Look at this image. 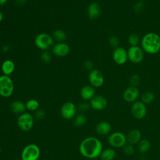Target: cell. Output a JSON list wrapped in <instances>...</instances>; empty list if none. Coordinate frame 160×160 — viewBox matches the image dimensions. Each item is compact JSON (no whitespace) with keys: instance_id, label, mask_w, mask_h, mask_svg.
I'll list each match as a JSON object with an SVG mask.
<instances>
[{"instance_id":"cell-11","label":"cell","mask_w":160,"mask_h":160,"mask_svg":"<svg viewBox=\"0 0 160 160\" xmlns=\"http://www.w3.org/2000/svg\"><path fill=\"white\" fill-rule=\"evenodd\" d=\"M88 79L90 85L95 88H100L104 82V77L102 72L97 69H93L90 71L88 76Z\"/></svg>"},{"instance_id":"cell-27","label":"cell","mask_w":160,"mask_h":160,"mask_svg":"<svg viewBox=\"0 0 160 160\" xmlns=\"http://www.w3.org/2000/svg\"><path fill=\"white\" fill-rule=\"evenodd\" d=\"M26 108L30 111H36L39 109V102L35 99H29L26 103Z\"/></svg>"},{"instance_id":"cell-3","label":"cell","mask_w":160,"mask_h":160,"mask_svg":"<svg viewBox=\"0 0 160 160\" xmlns=\"http://www.w3.org/2000/svg\"><path fill=\"white\" fill-rule=\"evenodd\" d=\"M14 85L12 79L9 76H0V96L9 98L14 92Z\"/></svg>"},{"instance_id":"cell-21","label":"cell","mask_w":160,"mask_h":160,"mask_svg":"<svg viewBox=\"0 0 160 160\" xmlns=\"http://www.w3.org/2000/svg\"><path fill=\"white\" fill-rule=\"evenodd\" d=\"M26 105L25 104L19 100H16L12 102L10 104V109L11 111L16 114H22L26 110Z\"/></svg>"},{"instance_id":"cell-42","label":"cell","mask_w":160,"mask_h":160,"mask_svg":"<svg viewBox=\"0 0 160 160\" xmlns=\"http://www.w3.org/2000/svg\"><path fill=\"white\" fill-rule=\"evenodd\" d=\"M141 1H147V0H141Z\"/></svg>"},{"instance_id":"cell-37","label":"cell","mask_w":160,"mask_h":160,"mask_svg":"<svg viewBox=\"0 0 160 160\" xmlns=\"http://www.w3.org/2000/svg\"><path fill=\"white\" fill-rule=\"evenodd\" d=\"M11 49V46L9 44H6L2 46V51L4 52H8Z\"/></svg>"},{"instance_id":"cell-40","label":"cell","mask_w":160,"mask_h":160,"mask_svg":"<svg viewBox=\"0 0 160 160\" xmlns=\"http://www.w3.org/2000/svg\"><path fill=\"white\" fill-rule=\"evenodd\" d=\"M8 0H0V6H2L5 4Z\"/></svg>"},{"instance_id":"cell-36","label":"cell","mask_w":160,"mask_h":160,"mask_svg":"<svg viewBox=\"0 0 160 160\" xmlns=\"http://www.w3.org/2000/svg\"><path fill=\"white\" fill-rule=\"evenodd\" d=\"M84 66L85 67L86 69H89L91 71V70L93 69L94 64H93L92 61H91V60H86L84 62Z\"/></svg>"},{"instance_id":"cell-30","label":"cell","mask_w":160,"mask_h":160,"mask_svg":"<svg viewBox=\"0 0 160 160\" xmlns=\"http://www.w3.org/2000/svg\"><path fill=\"white\" fill-rule=\"evenodd\" d=\"M122 152L127 156H132L135 152V148L134 145H132L129 143H126L122 148Z\"/></svg>"},{"instance_id":"cell-22","label":"cell","mask_w":160,"mask_h":160,"mask_svg":"<svg viewBox=\"0 0 160 160\" xmlns=\"http://www.w3.org/2000/svg\"><path fill=\"white\" fill-rule=\"evenodd\" d=\"M151 142L147 139H141L137 144V149L140 153L144 154L148 152L151 148Z\"/></svg>"},{"instance_id":"cell-16","label":"cell","mask_w":160,"mask_h":160,"mask_svg":"<svg viewBox=\"0 0 160 160\" xmlns=\"http://www.w3.org/2000/svg\"><path fill=\"white\" fill-rule=\"evenodd\" d=\"M87 13L90 19L94 20L98 19L101 14V8L100 5L96 2L90 3L88 7Z\"/></svg>"},{"instance_id":"cell-13","label":"cell","mask_w":160,"mask_h":160,"mask_svg":"<svg viewBox=\"0 0 160 160\" xmlns=\"http://www.w3.org/2000/svg\"><path fill=\"white\" fill-rule=\"evenodd\" d=\"M139 96V90L136 87L129 86L122 93V98L127 102H134Z\"/></svg>"},{"instance_id":"cell-25","label":"cell","mask_w":160,"mask_h":160,"mask_svg":"<svg viewBox=\"0 0 160 160\" xmlns=\"http://www.w3.org/2000/svg\"><path fill=\"white\" fill-rule=\"evenodd\" d=\"M52 36L58 42H64L67 38L66 33L62 29H56L54 31Z\"/></svg>"},{"instance_id":"cell-28","label":"cell","mask_w":160,"mask_h":160,"mask_svg":"<svg viewBox=\"0 0 160 160\" xmlns=\"http://www.w3.org/2000/svg\"><path fill=\"white\" fill-rule=\"evenodd\" d=\"M87 122V117L83 114H79L76 115L74 119V124L76 126L80 127L84 125Z\"/></svg>"},{"instance_id":"cell-17","label":"cell","mask_w":160,"mask_h":160,"mask_svg":"<svg viewBox=\"0 0 160 160\" xmlns=\"http://www.w3.org/2000/svg\"><path fill=\"white\" fill-rule=\"evenodd\" d=\"M126 136L127 142L132 145L137 144L141 139V132L138 129L130 130Z\"/></svg>"},{"instance_id":"cell-18","label":"cell","mask_w":160,"mask_h":160,"mask_svg":"<svg viewBox=\"0 0 160 160\" xmlns=\"http://www.w3.org/2000/svg\"><path fill=\"white\" fill-rule=\"evenodd\" d=\"M95 93V88L91 85L84 86L80 91V96L85 101H90L96 95Z\"/></svg>"},{"instance_id":"cell-31","label":"cell","mask_w":160,"mask_h":160,"mask_svg":"<svg viewBox=\"0 0 160 160\" xmlns=\"http://www.w3.org/2000/svg\"><path fill=\"white\" fill-rule=\"evenodd\" d=\"M108 42H109V44L111 46H112V48H118L119 46V44H120V40L118 38V37L116 36H111L109 38V40H108Z\"/></svg>"},{"instance_id":"cell-15","label":"cell","mask_w":160,"mask_h":160,"mask_svg":"<svg viewBox=\"0 0 160 160\" xmlns=\"http://www.w3.org/2000/svg\"><path fill=\"white\" fill-rule=\"evenodd\" d=\"M90 106L96 111H101L108 106V101L106 98L102 95H95L90 100Z\"/></svg>"},{"instance_id":"cell-33","label":"cell","mask_w":160,"mask_h":160,"mask_svg":"<svg viewBox=\"0 0 160 160\" xmlns=\"http://www.w3.org/2000/svg\"><path fill=\"white\" fill-rule=\"evenodd\" d=\"M144 3L142 1H138L136 2L133 7V9L134 11L136 13H140L142 12V11L144 9Z\"/></svg>"},{"instance_id":"cell-43","label":"cell","mask_w":160,"mask_h":160,"mask_svg":"<svg viewBox=\"0 0 160 160\" xmlns=\"http://www.w3.org/2000/svg\"><path fill=\"white\" fill-rule=\"evenodd\" d=\"M159 52H160V50H159Z\"/></svg>"},{"instance_id":"cell-5","label":"cell","mask_w":160,"mask_h":160,"mask_svg":"<svg viewBox=\"0 0 160 160\" xmlns=\"http://www.w3.org/2000/svg\"><path fill=\"white\" fill-rule=\"evenodd\" d=\"M108 142L114 148H122L127 143L126 136L122 132L115 131L108 136Z\"/></svg>"},{"instance_id":"cell-23","label":"cell","mask_w":160,"mask_h":160,"mask_svg":"<svg viewBox=\"0 0 160 160\" xmlns=\"http://www.w3.org/2000/svg\"><path fill=\"white\" fill-rule=\"evenodd\" d=\"M116 151L113 148L102 149L99 157L102 160H113L116 157Z\"/></svg>"},{"instance_id":"cell-32","label":"cell","mask_w":160,"mask_h":160,"mask_svg":"<svg viewBox=\"0 0 160 160\" xmlns=\"http://www.w3.org/2000/svg\"><path fill=\"white\" fill-rule=\"evenodd\" d=\"M41 59L43 62L48 63L51 61L52 56L51 53L49 52L48 51H44L42 52L41 55Z\"/></svg>"},{"instance_id":"cell-2","label":"cell","mask_w":160,"mask_h":160,"mask_svg":"<svg viewBox=\"0 0 160 160\" xmlns=\"http://www.w3.org/2000/svg\"><path fill=\"white\" fill-rule=\"evenodd\" d=\"M141 47L149 54H155L160 50V36L154 32L145 34L141 39Z\"/></svg>"},{"instance_id":"cell-35","label":"cell","mask_w":160,"mask_h":160,"mask_svg":"<svg viewBox=\"0 0 160 160\" xmlns=\"http://www.w3.org/2000/svg\"><path fill=\"white\" fill-rule=\"evenodd\" d=\"M34 116L36 119H42L45 117L46 112L43 109H38L36 111H34Z\"/></svg>"},{"instance_id":"cell-8","label":"cell","mask_w":160,"mask_h":160,"mask_svg":"<svg viewBox=\"0 0 160 160\" xmlns=\"http://www.w3.org/2000/svg\"><path fill=\"white\" fill-rule=\"evenodd\" d=\"M17 124L22 131H29L32 128L34 125L33 116L30 113L23 112L18 116Z\"/></svg>"},{"instance_id":"cell-10","label":"cell","mask_w":160,"mask_h":160,"mask_svg":"<svg viewBox=\"0 0 160 160\" xmlns=\"http://www.w3.org/2000/svg\"><path fill=\"white\" fill-rule=\"evenodd\" d=\"M131 112L132 116L136 119H143L147 114L146 105L141 101L134 102L131 106Z\"/></svg>"},{"instance_id":"cell-9","label":"cell","mask_w":160,"mask_h":160,"mask_svg":"<svg viewBox=\"0 0 160 160\" xmlns=\"http://www.w3.org/2000/svg\"><path fill=\"white\" fill-rule=\"evenodd\" d=\"M113 61L118 65H123L128 60V49L122 46H119L114 49L112 54Z\"/></svg>"},{"instance_id":"cell-34","label":"cell","mask_w":160,"mask_h":160,"mask_svg":"<svg viewBox=\"0 0 160 160\" xmlns=\"http://www.w3.org/2000/svg\"><path fill=\"white\" fill-rule=\"evenodd\" d=\"M90 107L91 106H90V104L89 103H88L86 102H81V103H80L79 104L78 109L81 112H86L87 111H88Z\"/></svg>"},{"instance_id":"cell-39","label":"cell","mask_w":160,"mask_h":160,"mask_svg":"<svg viewBox=\"0 0 160 160\" xmlns=\"http://www.w3.org/2000/svg\"><path fill=\"white\" fill-rule=\"evenodd\" d=\"M3 18H4V15H3V13L0 10V23L3 20Z\"/></svg>"},{"instance_id":"cell-6","label":"cell","mask_w":160,"mask_h":160,"mask_svg":"<svg viewBox=\"0 0 160 160\" xmlns=\"http://www.w3.org/2000/svg\"><path fill=\"white\" fill-rule=\"evenodd\" d=\"M40 149L35 144L26 146L21 153L22 160H38L40 156Z\"/></svg>"},{"instance_id":"cell-41","label":"cell","mask_w":160,"mask_h":160,"mask_svg":"<svg viewBox=\"0 0 160 160\" xmlns=\"http://www.w3.org/2000/svg\"><path fill=\"white\" fill-rule=\"evenodd\" d=\"M1 148H0V152H1Z\"/></svg>"},{"instance_id":"cell-24","label":"cell","mask_w":160,"mask_h":160,"mask_svg":"<svg viewBox=\"0 0 160 160\" xmlns=\"http://www.w3.org/2000/svg\"><path fill=\"white\" fill-rule=\"evenodd\" d=\"M156 96L154 94L150 91H147L144 92L141 96V101H142L144 104H149L154 101Z\"/></svg>"},{"instance_id":"cell-12","label":"cell","mask_w":160,"mask_h":160,"mask_svg":"<svg viewBox=\"0 0 160 160\" xmlns=\"http://www.w3.org/2000/svg\"><path fill=\"white\" fill-rule=\"evenodd\" d=\"M77 108L72 102H66L61 108V114L66 119H71L76 115Z\"/></svg>"},{"instance_id":"cell-29","label":"cell","mask_w":160,"mask_h":160,"mask_svg":"<svg viewBox=\"0 0 160 160\" xmlns=\"http://www.w3.org/2000/svg\"><path fill=\"white\" fill-rule=\"evenodd\" d=\"M129 82L130 86L137 88L141 83V77L138 74H133L129 77Z\"/></svg>"},{"instance_id":"cell-7","label":"cell","mask_w":160,"mask_h":160,"mask_svg":"<svg viewBox=\"0 0 160 160\" xmlns=\"http://www.w3.org/2000/svg\"><path fill=\"white\" fill-rule=\"evenodd\" d=\"M145 52L141 46H130L128 49V60L133 64L141 62L144 58Z\"/></svg>"},{"instance_id":"cell-38","label":"cell","mask_w":160,"mask_h":160,"mask_svg":"<svg viewBox=\"0 0 160 160\" xmlns=\"http://www.w3.org/2000/svg\"><path fill=\"white\" fill-rule=\"evenodd\" d=\"M16 2L18 6H24L27 3V0H16Z\"/></svg>"},{"instance_id":"cell-14","label":"cell","mask_w":160,"mask_h":160,"mask_svg":"<svg viewBox=\"0 0 160 160\" xmlns=\"http://www.w3.org/2000/svg\"><path fill=\"white\" fill-rule=\"evenodd\" d=\"M70 51L69 46L64 42H58L52 47V54L58 57H64Z\"/></svg>"},{"instance_id":"cell-1","label":"cell","mask_w":160,"mask_h":160,"mask_svg":"<svg viewBox=\"0 0 160 160\" xmlns=\"http://www.w3.org/2000/svg\"><path fill=\"white\" fill-rule=\"evenodd\" d=\"M102 149L103 146L101 141L93 136L84 139L79 147L81 154L88 159H95L99 157Z\"/></svg>"},{"instance_id":"cell-26","label":"cell","mask_w":160,"mask_h":160,"mask_svg":"<svg viewBox=\"0 0 160 160\" xmlns=\"http://www.w3.org/2000/svg\"><path fill=\"white\" fill-rule=\"evenodd\" d=\"M141 38L136 33H131L128 37V42L130 46H137L141 43Z\"/></svg>"},{"instance_id":"cell-4","label":"cell","mask_w":160,"mask_h":160,"mask_svg":"<svg viewBox=\"0 0 160 160\" xmlns=\"http://www.w3.org/2000/svg\"><path fill=\"white\" fill-rule=\"evenodd\" d=\"M54 39L52 36L46 32L38 34L34 39L35 46L39 49L48 51L54 45Z\"/></svg>"},{"instance_id":"cell-19","label":"cell","mask_w":160,"mask_h":160,"mask_svg":"<svg viewBox=\"0 0 160 160\" xmlns=\"http://www.w3.org/2000/svg\"><path fill=\"white\" fill-rule=\"evenodd\" d=\"M95 130L96 132L99 135H107L109 134L111 131V125L109 122L102 121L96 124Z\"/></svg>"},{"instance_id":"cell-20","label":"cell","mask_w":160,"mask_h":160,"mask_svg":"<svg viewBox=\"0 0 160 160\" xmlns=\"http://www.w3.org/2000/svg\"><path fill=\"white\" fill-rule=\"evenodd\" d=\"M15 69V64L13 61L11 59H6L1 64V71L4 75H11Z\"/></svg>"}]
</instances>
